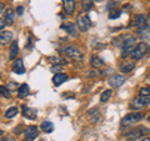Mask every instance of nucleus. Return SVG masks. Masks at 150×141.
Masks as SVG:
<instances>
[{"label":"nucleus","mask_w":150,"mask_h":141,"mask_svg":"<svg viewBox=\"0 0 150 141\" xmlns=\"http://www.w3.org/2000/svg\"><path fill=\"white\" fill-rule=\"evenodd\" d=\"M144 117H145V115L142 114V112H130V114L125 115L123 119H121L120 125H121V128H129V126L138 124Z\"/></svg>","instance_id":"nucleus-1"},{"label":"nucleus","mask_w":150,"mask_h":141,"mask_svg":"<svg viewBox=\"0 0 150 141\" xmlns=\"http://www.w3.org/2000/svg\"><path fill=\"white\" fill-rule=\"evenodd\" d=\"M135 43H137V39H135V36L133 35H125V40H124V44H123V50H121V58L125 59L126 56H129L131 53H133V50L135 49Z\"/></svg>","instance_id":"nucleus-2"},{"label":"nucleus","mask_w":150,"mask_h":141,"mask_svg":"<svg viewBox=\"0 0 150 141\" xmlns=\"http://www.w3.org/2000/svg\"><path fill=\"white\" fill-rule=\"evenodd\" d=\"M76 25L79 27V30L83 31V32H86L91 26V21H90V18L86 14V11H81L76 16Z\"/></svg>","instance_id":"nucleus-3"},{"label":"nucleus","mask_w":150,"mask_h":141,"mask_svg":"<svg viewBox=\"0 0 150 141\" xmlns=\"http://www.w3.org/2000/svg\"><path fill=\"white\" fill-rule=\"evenodd\" d=\"M149 134V129L144 128V126H140L138 129H134L129 131L128 134L125 135V139L126 141H134V140H139V139H143L145 135Z\"/></svg>","instance_id":"nucleus-4"},{"label":"nucleus","mask_w":150,"mask_h":141,"mask_svg":"<svg viewBox=\"0 0 150 141\" xmlns=\"http://www.w3.org/2000/svg\"><path fill=\"white\" fill-rule=\"evenodd\" d=\"M149 49V46L146 43H144V41H142V43H139L137 44V46H135V49L133 50V53L130 54L131 56V59L135 60V61H138V60H140L144 56V54L148 51Z\"/></svg>","instance_id":"nucleus-5"},{"label":"nucleus","mask_w":150,"mask_h":141,"mask_svg":"<svg viewBox=\"0 0 150 141\" xmlns=\"http://www.w3.org/2000/svg\"><path fill=\"white\" fill-rule=\"evenodd\" d=\"M63 53L65 56H68V58L73 59V60H79V61L83 60V54L80 53V50L78 48H75V46H71V45L65 46L63 49Z\"/></svg>","instance_id":"nucleus-6"},{"label":"nucleus","mask_w":150,"mask_h":141,"mask_svg":"<svg viewBox=\"0 0 150 141\" xmlns=\"http://www.w3.org/2000/svg\"><path fill=\"white\" fill-rule=\"evenodd\" d=\"M148 105H150V97H148V96H138V97L133 99V101H131V107H134V109H137V110L144 109V107H146Z\"/></svg>","instance_id":"nucleus-7"},{"label":"nucleus","mask_w":150,"mask_h":141,"mask_svg":"<svg viewBox=\"0 0 150 141\" xmlns=\"http://www.w3.org/2000/svg\"><path fill=\"white\" fill-rule=\"evenodd\" d=\"M126 81V79L124 75H118V74H114L111 75V76L109 78V84L111 87H120Z\"/></svg>","instance_id":"nucleus-8"},{"label":"nucleus","mask_w":150,"mask_h":141,"mask_svg":"<svg viewBox=\"0 0 150 141\" xmlns=\"http://www.w3.org/2000/svg\"><path fill=\"white\" fill-rule=\"evenodd\" d=\"M24 134H25V137L29 141L35 140V137H38V135H39V129L34 125L28 126L26 129H24Z\"/></svg>","instance_id":"nucleus-9"},{"label":"nucleus","mask_w":150,"mask_h":141,"mask_svg":"<svg viewBox=\"0 0 150 141\" xmlns=\"http://www.w3.org/2000/svg\"><path fill=\"white\" fill-rule=\"evenodd\" d=\"M75 0H63V9L67 15H73L75 13Z\"/></svg>","instance_id":"nucleus-10"},{"label":"nucleus","mask_w":150,"mask_h":141,"mask_svg":"<svg viewBox=\"0 0 150 141\" xmlns=\"http://www.w3.org/2000/svg\"><path fill=\"white\" fill-rule=\"evenodd\" d=\"M62 29H65V31H67L68 34H69L70 36H73V37H78L79 31H80V30H79V27H78V25L71 24V23L62 25Z\"/></svg>","instance_id":"nucleus-11"},{"label":"nucleus","mask_w":150,"mask_h":141,"mask_svg":"<svg viewBox=\"0 0 150 141\" xmlns=\"http://www.w3.org/2000/svg\"><path fill=\"white\" fill-rule=\"evenodd\" d=\"M135 69V63L134 61H128V60H124L123 63L120 64L119 70L121 74H129Z\"/></svg>","instance_id":"nucleus-12"},{"label":"nucleus","mask_w":150,"mask_h":141,"mask_svg":"<svg viewBox=\"0 0 150 141\" xmlns=\"http://www.w3.org/2000/svg\"><path fill=\"white\" fill-rule=\"evenodd\" d=\"M23 115L24 117L29 120H35L38 116V110L33 109V107H28V106H23Z\"/></svg>","instance_id":"nucleus-13"},{"label":"nucleus","mask_w":150,"mask_h":141,"mask_svg":"<svg viewBox=\"0 0 150 141\" xmlns=\"http://www.w3.org/2000/svg\"><path fill=\"white\" fill-rule=\"evenodd\" d=\"M69 79V76L67 74H64V73H59V74H55L54 76H53V84L55 86H60L62 84H64L67 80Z\"/></svg>","instance_id":"nucleus-14"},{"label":"nucleus","mask_w":150,"mask_h":141,"mask_svg":"<svg viewBox=\"0 0 150 141\" xmlns=\"http://www.w3.org/2000/svg\"><path fill=\"white\" fill-rule=\"evenodd\" d=\"M13 71L15 74L19 75H23L25 74V68H24V64H23V60L21 59H16L15 63H14V66H13Z\"/></svg>","instance_id":"nucleus-15"},{"label":"nucleus","mask_w":150,"mask_h":141,"mask_svg":"<svg viewBox=\"0 0 150 141\" xmlns=\"http://www.w3.org/2000/svg\"><path fill=\"white\" fill-rule=\"evenodd\" d=\"M13 37H14L13 32L4 30V31H1V34H0V43H1V45H6L13 40Z\"/></svg>","instance_id":"nucleus-16"},{"label":"nucleus","mask_w":150,"mask_h":141,"mask_svg":"<svg viewBox=\"0 0 150 141\" xmlns=\"http://www.w3.org/2000/svg\"><path fill=\"white\" fill-rule=\"evenodd\" d=\"M133 23L138 29L139 27H143V26H146V18H145V15H143V14H138V15H135Z\"/></svg>","instance_id":"nucleus-17"},{"label":"nucleus","mask_w":150,"mask_h":141,"mask_svg":"<svg viewBox=\"0 0 150 141\" xmlns=\"http://www.w3.org/2000/svg\"><path fill=\"white\" fill-rule=\"evenodd\" d=\"M138 34L140 35L143 40L150 41V26H143L138 29Z\"/></svg>","instance_id":"nucleus-18"},{"label":"nucleus","mask_w":150,"mask_h":141,"mask_svg":"<svg viewBox=\"0 0 150 141\" xmlns=\"http://www.w3.org/2000/svg\"><path fill=\"white\" fill-rule=\"evenodd\" d=\"M90 65H91L94 69H100V68L104 66V60L100 59L99 56L93 55L91 58H90Z\"/></svg>","instance_id":"nucleus-19"},{"label":"nucleus","mask_w":150,"mask_h":141,"mask_svg":"<svg viewBox=\"0 0 150 141\" xmlns=\"http://www.w3.org/2000/svg\"><path fill=\"white\" fill-rule=\"evenodd\" d=\"M29 92H30V87H29L28 84H23V85H20L18 89V95L20 99L26 97L28 95H29Z\"/></svg>","instance_id":"nucleus-20"},{"label":"nucleus","mask_w":150,"mask_h":141,"mask_svg":"<svg viewBox=\"0 0 150 141\" xmlns=\"http://www.w3.org/2000/svg\"><path fill=\"white\" fill-rule=\"evenodd\" d=\"M18 54H19V44H18V40H14L11 43V46H10V54H9V58H10V60H15Z\"/></svg>","instance_id":"nucleus-21"},{"label":"nucleus","mask_w":150,"mask_h":141,"mask_svg":"<svg viewBox=\"0 0 150 141\" xmlns=\"http://www.w3.org/2000/svg\"><path fill=\"white\" fill-rule=\"evenodd\" d=\"M4 20H5L6 25H13L15 23V13L11 9H8L5 13V16H4Z\"/></svg>","instance_id":"nucleus-22"},{"label":"nucleus","mask_w":150,"mask_h":141,"mask_svg":"<svg viewBox=\"0 0 150 141\" xmlns=\"http://www.w3.org/2000/svg\"><path fill=\"white\" fill-rule=\"evenodd\" d=\"M40 129L43 130L44 133L50 134V133H53V130H54V125H53V123H51V121L45 120V121H43V123H41Z\"/></svg>","instance_id":"nucleus-23"},{"label":"nucleus","mask_w":150,"mask_h":141,"mask_svg":"<svg viewBox=\"0 0 150 141\" xmlns=\"http://www.w3.org/2000/svg\"><path fill=\"white\" fill-rule=\"evenodd\" d=\"M19 114V109L16 106H11L9 107V109L5 111V117L6 119H13V117H15L16 115Z\"/></svg>","instance_id":"nucleus-24"},{"label":"nucleus","mask_w":150,"mask_h":141,"mask_svg":"<svg viewBox=\"0 0 150 141\" xmlns=\"http://www.w3.org/2000/svg\"><path fill=\"white\" fill-rule=\"evenodd\" d=\"M94 0H81V9L83 11H89L93 8Z\"/></svg>","instance_id":"nucleus-25"},{"label":"nucleus","mask_w":150,"mask_h":141,"mask_svg":"<svg viewBox=\"0 0 150 141\" xmlns=\"http://www.w3.org/2000/svg\"><path fill=\"white\" fill-rule=\"evenodd\" d=\"M124 40H125V35H120L118 37H115V39H112V45L118 46V48H123Z\"/></svg>","instance_id":"nucleus-26"},{"label":"nucleus","mask_w":150,"mask_h":141,"mask_svg":"<svg viewBox=\"0 0 150 141\" xmlns=\"http://www.w3.org/2000/svg\"><path fill=\"white\" fill-rule=\"evenodd\" d=\"M111 95H112V91H111V90H105V91H103V94L100 95V101H101V102L109 101L110 97H111Z\"/></svg>","instance_id":"nucleus-27"},{"label":"nucleus","mask_w":150,"mask_h":141,"mask_svg":"<svg viewBox=\"0 0 150 141\" xmlns=\"http://www.w3.org/2000/svg\"><path fill=\"white\" fill-rule=\"evenodd\" d=\"M120 15H121V10H118V9H111V10H109V19L110 20L118 19Z\"/></svg>","instance_id":"nucleus-28"},{"label":"nucleus","mask_w":150,"mask_h":141,"mask_svg":"<svg viewBox=\"0 0 150 141\" xmlns=\"http://www.w3.org/2000/svg\"><path fill=\"white\" fill-rule=\"evenodd\" d=\"M139 95L140 96H148L150 97V86H144L139 90Z\"/></svg>","instance_id":"nucleus-29"},{"label":"nucleus","mask_w":150,"mask_h":141,"mask_svg":"<svg viewBox=\"0 0 150 141\" xmlns=\"http://www.w3.org/2000/svg\"><path fill=\"white\" fill-rule=\"evenodd\" d=\"M1 96L3 97H6V99H10L11 97V92L10 90H9V87L8 86H1Z\"/></svg>","instance_id":"nucleus-30"},{"label":"nucleus","mask_w":150,"mask_h":141,"mask_svg":"<svg viewBox=\"0 0 150 141\" xmlns=\"http://www.w3.org/2000/svg\"><path fill=\"white\" fill-rule=\"evenodd\" d=\"M50 70H51L53 73H55V74H59V73H62L63 66H62V65H59V64H56V65H53Z\"/></svg>","instance_id":"nucleus-31"},{"label":"nucleus","mask_w":150,"mask_h":141,"mask_svg":"<svg viewBox=\"0 0 150 141\" xmlns=\"http://www.w3.org/2000/svg\"><path fill=\"white\" fill-rule=\"evenodd\" d=\"M103 73L100 71H98V70H91V71H89V73H85V76H99V75H101Z\"/></svg>","instance_id":"nucleus-32"},{"label":"nucleus","mask_w":150,"mask_h":141,"mask_svg":"<svg viewBox=\"0 0 150 141\" xmlns=\"http://www.w3.org/2000/svg\"><path fill=\"white\" fill-rule=\"evenodd\" d=\"M116 5H118V1H111V3L108 4V9H109V10H111V9H115Z\"/></svg>","instance_id":"nucleus-33"},{"label":"nucleus","mask_w":150,"mask_h":141,"mask_svg":"<svg viewBox=\"0 0 150 141\" xmlns=\"http://www.w3.org/2000/svg\"><path fill=\"white\" fill-rule=\"evenodd\" d=\"M16 13H18V15H23V13H24V8H23V6H18L16 8Z\"/></svg>","instance_id":"nucleus-34"},{"label":"nucleus","mask_w":150,"mask_h":141,"mask_svg":"<svg viewBox=\"0 0 150 141\" xmlns=\"http://www.w3.org/2000/svg\"><path fill=\"white\" fill-rule=\"evenodd\" d=\"M5 20H4V19H1V20H0V26H1V31H4V26H5Z\"/></svg>","instance_id":"nucleus-35"},{"label":"nucleus","mask_w":150,"mask_h":141,"mask_svg":"<svg viewBox=\"0 0 150 141\" xmlns=\"http://www.w3.org/2000/svg\"><path fill=\"white\" fill-rule=\"evenodd\" d=\"M1 141H15V140H14V137H11V136H8V137H3Z\"/></svg>","instance_id":"nucleus-36"},{"label":"nucleus","mask_w":150,"mask_h":141,"mask_svg":"<svg viewBox=\"0 0 150 141\" xmlns=\"http://www.w3.org/2000/svg\"><path fill=\"white\" fill-rule=\"evenodd\" d=\"M4 9H5V6H4V4L1 3V4H0V14H1V15L4 14Z\"/></svg>","instance_id":"nucleus-37"},{"label":"nucleus","mask_w":150,"mask_h":141,"mask_svg":"<svg viewBox=\"0 0 150 141\" xmlns=\"http://www.w3.org/2000/svg\"><path fill=\"white\" fill-rule=\"evenodd\" d=\"M139 141H150V139L149 137H143L142 140H139Z\"/></svg>","instance_id":"nucleus-38"},{"label":"nucleus","mask_w":150,"mask_h":141,"mask_svg":"<svg viewBox=\"0 0 150 141\" xmlns=\"http://www.w3.org/2000/svg\"><path fill=\"white\" fill-rule=\"evenodd\" d=\"M148 18L150 19V9H149V11H148Z\"/></svg>","instance_id":"nucleus-39"},{"label":"nucleus","mask_w":150,"mask_h":141,"mask_svg":"<svg viewBox=\"0 0 150 141\" xmlns=\"http://www.w3.org/2000/svg\"><path fill=\"white\" fill-rule=\"evenodd\" d=\"M94 1H96V3H100V1H101V0H94Z\"/></svg>","instance_id":"nucleus-40"},{"label":"nucleus","mask_w":150,"mask_h":141,"mask_svg":"<svg viewBox=\"0 0 150 141\" xmlns=\"http://www.w3.org/2000/svg\"><path fill=\"white\" fill-rule=\"evenodd\" d=\"M148 121H149V123H150V116H149V117H148Z\"/></svg>","instance_id":"nucleus-41"}]
</instances>
